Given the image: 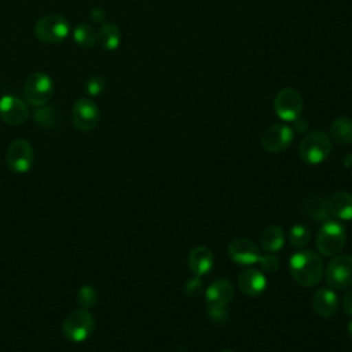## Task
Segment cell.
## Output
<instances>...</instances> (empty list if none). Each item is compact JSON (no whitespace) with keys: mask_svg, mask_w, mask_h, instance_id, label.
<instances>
[{"mask_svg":"<svg viewBox=\"0 0 352 352\" xmlns=\"http://www.w3.org/2000/svg\"><path fill=\"white\" fill-rule=\"evenodd\" d=\"M7 166L15 173H26L34 162V151L32 144L25 139H16L10 143L6 153Z\"/></svg>","mask_w":352,"mask_h":352,"instance_id":"8","label":"cell"},{"mask_svg":"<svg viewBox=\"0 0 352 352\" xmlns=\"http://www.w3.org/2000/svg\"><path fill=\"white\" fill-rule=\"evenodd\" d=\"M54 95L52 78L43 72H36L28 76L23 84V99L36 107L48 104Z\"/></svg>","mask_w":352,"mask_h":352,"instance_id":"4","label":"cell"},{"mask_svg":"<svg viewBox=\"0 0 352 352\" xmlns=\"http://www.w3.org/2000/svg\"><path fill=\"white\" fill-rule=\"evenodd\" d=\"M95 330V319L88 309L78 308L72 311L63 320L62 331L72 342H82L91 337Z\"/></svg>","mask_w":352,"mask_h":352,"instance_id":"3","label":"cell"},{"mask_svg":"<svg viewBox=\"0 0 352 352\" xmlns=\"http://www.w3.org/2000/svg\"><path fill=\"white\" fill-rule=\"evenodd\" d=\"M209 318L216 323H223L227 319V309L226 307H209L208 305Z\"/></svg>","mask_w":352,"mask_h":352,"instance_id":"30","label":"cell"},{"mask_svg":"<svg viewBox=\"0 0 352 352\" xmlns=\"http://www.w3.org/2000/svg\"><path fill=\"white\" fill-rule=\"evenodd\" d=\"M234 297V286L228 279L219 278L205 289V300L209 307H227Z\"/></svg>","mask_w":352,"mask_h":352,"instance_id":"14","label":"cell"},{"mask_svg":"<svg viewBox=\"0 0 352 352\" xmlns=\"http://www.w3.org/2000/svg\"><path fill=\"white\" fill-rule=\"evenodd\" d=\"M302 213L315 221H324L329 217L327 199L319 195H307L301 202Z\"/></svg>","mask_w":352,"mask_h":352,"instance_id":"19","label":"cell"},{"mask_svg":"<svg viewBox=\"0 0 352 352\" xmlns=\"http://www.w3.org/2000/svg\"><path fill=\"white\" fill-rule=\"evenodd\" d=\"M294 138V131L286 124H274L261 135V146L265 151L279 153L290 146Z\"/></svg>","mask_w":352,"mask_h":352,"instance_id":"11","label":"cell"},{"mask_svg":"<svg viewBox=\"0 0 352 352\" xmlns=\"http://www.w3.org/2000/svg\"><path fill=\"white\" fill-rule=\"evenodd\" d=\"M326 282L331 289H348L352 286V256L341 254L330 260L326 267Z\"/></svg>","mask_w":352,"mask_h":352,"instance_id":"7","label":"cell"},{"mask_svg":"<svg viewBox=\"0 0 352 352\" xmlns=\"http://www.w3.org/2000/svg\"><path fill=\"white\" fill-rule=\"evenodd\" d=\"M342 311L352 318V286L348 287L342 297Z\"/></svg>","mask_w":352,"mask_h":352,"instance_id":"31","label":"cell"},{"mask_svg":"<svg viewBox=\"0 0 352 352\" xmlns=\"http://www.w3.org/2000/svg\"><path fill=\"white\" fill-rule=\"evenodd\" d=\"M231 260L239 265H250L258 261L261 253L257 245L248 238H235L228 245Z\"/></svg>","mask_w":352,"mask_h":352,"instance_id":"13","label":"cell"},{"mask_svg":"<svg viewBox=\"0 0 352 352\" xmlns=\"http://www.w3.org/2000/svg\"><path fill=\"white\" fill-rule=\"evenodd\" d=\"M76 300L80 305V308H84V309H89L92 308L96 301H98V293H96V289L91 285H84L78 289L77 294H76Z\"/></svg>","mask_w":352,"mask_h":352,"instance_id":"26","label":"cell"},{"mask_svg":"<svg viewBox=\"0 0 352 352\" xmlns=\"http://www.w3.org/2000/svg\"><path fill=\"white\" fill-rule=\"evenodd\" d=\"M331 151V139L323 131H312L307 133L300 143V157L304 162L316 165L323 162Z\"/></svg>","mask_w":352,"mask_h":352,"instance_id":"2","label":"cell"},{"mask_svg":"<svg viewBox=\"0 0 352 352\" xmlns=\"http://www.w3.org/2000/svg\"><path fill=\"white\" fill-rule=\"evenodd\" d=\"M260 245L267 253H275L285 245V231L279 226H268L260 234Z\"/></svg>","mask_w":352,"mask_h":352,"instance_id":"20","label":"cell"},{"mask_svg":"<svg viewBox=\"0 0 352 352\" xmlns=\"http://www.w3.org/2000/svg\"><path fill=\"white\" fill-rule=\"evenodd\" d=\"M289 271L298 285L311 287L318 285L323 276V261L316 252L301 249L290 256Z\"/></svg>","mask_w":352,"mask_h":352,"instance_id":"1","label":"cell"},{"mask_svg":"<svg viewBox=\"0 0 352 352\" xmlns=\"http://www.w3.org/2000/svg\"><path fill=\"white\" fill-rule=\"evenodd\" d=\"M330 139L338 144L352 143V120L346 117H340L333 121L330 126Z\"/></svg>","mask_w":352,"mask_h":352,"instance_id":"22","label":"cell"},{"mask_svg":"<svg viewBox=\"0 0 352 352\" xmlns=\"http://www.w3.org/2000/svg\"><path fill=\"white\" fill-rule=\"evenodd\" d=\"M106 89V81L102 76H91L85 81V92L89 96H98Z\"/></svg>","mask_w":352,"mask_h":352,"instance_id":"27","label":"cell"},{"mask_svg":"<svg viewBox=\"0 0 352 352\" xmlns=\"http://www.w3.org/2000/svg\"><path fill=\"white\" fill-rule=\"evenodd\" d=\"M184 290H186V294L190 296V297H197L199 296L202 292H205L204 289V282L201 280V276H197L194 275L192 278H190L186 285H184Z\"/></svg>","mask_w":352,"mask_h":352,"instance_id":"28","label":"cell"},{"mask_svg":"<svg viewBox=\"0 0 352 352\" xmlns=\"http://www.w3.org/2000/svg\"><path fill=\"white\" fill-rule=\"evenodd\" d=\"M29 117L26 103L15 95L7 94L0 98V118L8 125H21Z\"/></svg>","mask_w":352,"mask_h":352,"instance_id":"12","label":"cell"},{"mask_svg":"<svg viewBox=\"0 0 352 352\" xmlns=\"http://www.w3.org/2000/svg\"><path fill=\"white\" fill-rule=\"evenodd\" d=\"M238 287L239 290L250 297L258 296L267 287L265 275L257 268H246L238 275Z\"/></svg>","mask_w":352,"mask_h":352,"instance_id":"15","label":"cell"},{"mask_svg":"<svg viewBox=\"0 0 352 352\" xmlns=\"http://www.w3.org/2000/svg\"><path fill=\"white\" fill-rule=\"evenodd\" d=\"M329 214L340 220H352V194L345 191L333 192L327 199Z\"/></svg>","mask_w":352,"mask_h":352,"instance_id":"18","label":"cell"},{"mask_svg":"<svg viewBox=\"0 0 352 352\" xmlns=\"http://www.w3.org/2000/svg\"><path fill=\"white\" fill-rule=\"evenodd\" d=\"M346 242V230L338 221H326L316 234V248L323 256L340 253Z\"/></svg>","mask_w":352,"mask_h":352,"instance_id":"6","label":"cell"},{"mask_svg":"<svg viewBox=\"0 0 352 352\" xmlns=\"http://www.w3.org/2000/svg\"><path fill=\"white\" fill-rule=\"evenodd\" d=\"M302 106V96L294 88L280 89L274 99V110L283 121H296L301 114Z\"/></svg>","mask_w":352,"mask_h":352,"instance_id":"9","label":"cell"},{"mask_svg":"<svg viewBox=\"0 0 352 352\" xmlns=\"http://www.w3.org/2000/svg\"><path fill=\"white\" fill-rule=\"evenodd\" d=\"M89 18H91L92 22L102 25V23L104 22L106 12H104V10H103L102 7H95V8H92L91 12H89Z\"/></svg>","mask_w":352,"mask_h":352,"instance_id":"32","label":"cell"},{"mask_svg":"<svg viewBox=\"0 0 352 352\" xmlns=\"http://www.w3.org/2000/svg\"><path fill=\"white\" fill-rule=\"evenodd\" d=\"M187 263L190 271L194 275L204 276L212 270L214 264V257L213 253L206 246H195L190 250Z\"/></svg>","mask_w":352,"mask_h":352,"instance_id":"17","label":"cell"},{"mask_svg":"<svg viewBox=\"0 0 352 352\" xmlns=\"http://www.w3.org/2000/svg\"><path fill=\"white\" fill-rule=\"evenodd\" d=\"M100 118V111L98 104L88 98H80L76 100L72 111V120L73 125L81 131V132H88L92 131Z\"/></svg>","mask_w":352,"mask_h":352,"instance_id":"10","label":"cell"},{"mask_svg":"<svg viewBox=\"0 0 352 352\" xmlns=\"http://www.w3.org/2000/svg\"><path fill=\"white\" fill-rule=\"evenodd\" d=\"M96 41L103 50L113 51L118 48L121 43V32L120 28L116 23L111 22H103L96 32Z\"/></svg>","mask_w":352,"mask_h":352,"instance_id":"21","label":"cell"},{"mask_svg":"<svg viewBox=\"0 0 352 352\" xmlns=\"http://www.w3.org/2000/svg\"><path fill=\"white\" fill-rule=\"evenodd\" d=\"M70 32L69 22L63 15L48 14L41 16L34 25L36 37L45 44L62 43Z\"/></svg>","mask_w":352,"mask_h":352,"instance_id":"5","label":"cell"},{"mask_svg":"<svg viewBox=\"0 0 352 352\" xmlns=\"http://www.w3.org/2000/svg\"><path fill=\"white\" fill-rule=\"evenodd\" d=\"M312 308L322 318H331L338 308V298L331 287H322L312 296Z\"/></svg>","mask_w":352,"mask_h":352,"instance_id":"16","label":"cell"},{"mask_svg":"<svg viewBox=\"0 0 352 352\" xmlns=\"http://www.w3.org/2000/svg\"><path fill=\"white\" fill-rule=\"evenodd\" d=\"M34 122L41 128H54L60 121V114L54 106H40L33 113Z\"/></svg>","mask_w":352,"mask_h":352,"instance_id":"23","label":"cell"},{"mask_svg":"<svg viewBox=\"0 0 352 352\" xmlns=\"http://www.w3.org/2000/svg\"><path fill=\"white\" fill-rule=\"evenodd\" d=\"M257 263H260L261 268L267 272H275L279 268V258L272 253H267L264 256L261 254Z\"/></svg>","mask_w":352,"mask_h":352,"instance_id":"29","label":"cell"},{"mask_svg":"<svg viewBox=\"0 0 352 352\" xmlns=\"http://www.w3.org/2000/svg\"><path fill=\"white\" fill-rule=\"evenodd\" d=\"M73 40L81 48H91L96 44V30L89 23H78L73 30Z\"/></svg>","mask_w":352,"mask_h":352,"instance_id":"24","label":"cell"},{"mask_svg":"<svg viewBox=\"0 0 352 352\" xmlns=\"http://www.w3.org/2000/svg\"><path fill=\"white\" fill-rule=\"evenodd\" d=\"M311 241V230L308 226L297 223L294 224L290 231H289V242L297 248V249H302L308 245V242Z\"/></svg>","mask_w":352,"mask_h":352,"instance_id":"25","label":"cell"},{"mask_svg":"<svg viewBox=\"0 0 352 352\" xmlns=\"http://www.w3.org/2000/svg\"><path fill=\"white\" fill-rule=\"evenodd\" d=\"M220 352H234V351H230V349H223V351H220Z\"/></svg>","mask_w":352,"mask_h":352,"instance_id":"33","label":"cell"}]
</instances>
